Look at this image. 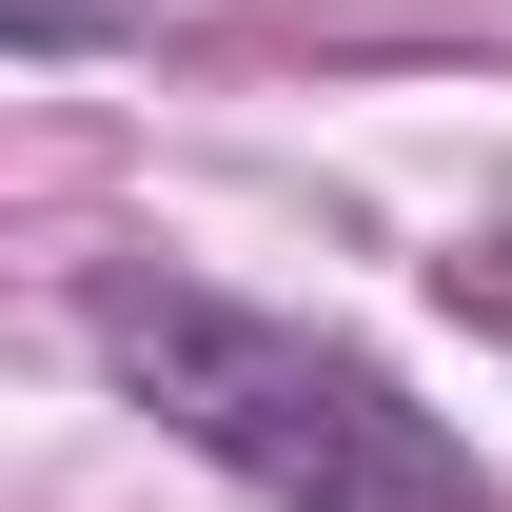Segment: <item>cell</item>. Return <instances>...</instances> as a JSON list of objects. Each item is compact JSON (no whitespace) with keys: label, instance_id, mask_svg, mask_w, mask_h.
Returning <instances> with one entry per match:
<instances>
[{"label":"cell","instance_id":"obj_1","mask_svg":"<svg viewBox=\"0 0 512 512\" xmlns=\"http://www.w3.org/2000/svg\"><path fill=\"white\" fill-rule=\"evenodd\" d=\"M79 335L178 453H217L276 512H493V453L453 414H414V375H375L316 316H256V296H197V276H99Z\"/></svg>","mask_w":512,"mask_h":512},{"label":"cell","instance_id":"obj_2","mask_svg":"<svg viewBox=\"0 0 512 512\" xmlns=\"http://www.w3.org/2000/svg\"><path fill=\"white\" fill-rule=\"evenodd\" d=\"M79 20H99V0H20V40H79Z\"/></svg>","mask_w":512,"mask_h":512}]
</instances>
